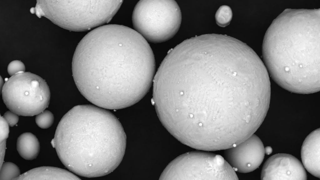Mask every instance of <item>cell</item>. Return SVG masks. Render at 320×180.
<instances>
[{
  "instance_id": "6da1fadb",
  "label": "cell",
  "mask_w": 320,
  "mask_h": 180,
  "mask_svg": "<svg viewBox=\"0 0 320 180\" xmlns=\"http://www.w3.org/2000/svg\"><path fill=\"white\" fill-rule=\"evenodd\" d=\"M155 68L148 41L134 29L117 24L102 26L87 34L72 62L80 92L105 109H122L139 101L151 86Z\"/></svg>"
},
{
  "instance_id": "7a4b0ae2",
  "label": "cell",
  "mask_w": 320,
  "mask_h": 180,
  "mask_svg": "<svg viewBox=\"0 0 320 180\" xmlns=\"http://www.w3.org/2000/svg\"><path fill=\"white\" fill-rule=\"evenodd\" d=\"M252 93L243 63L217 52L186 59L172 88L181 122L211 132L226 131L247 119Z\"/></svg>"
},
{
  "instance_id": "3957f363",
  "label": "cell",
  "mask_w": 320,
  "mask_h": 180,
  "mask_svg": "<svg viewBox=\"0 0 320 180\" xmlns=\"http://www.w3.org/2000/svg\"><path fill=\"white\" fill-rule=\"evenodd\" d=\"M320 9H287L265 34L262 55L273 80L292 92L320 90Z\"/></svg>"
},
{
  "instance_id": "277c9868",
  "label": "cell",
  "mask_w": 320,
  "mask_h": 180,
  "mask_svg": "<svg viewBox=\"0 0 320 180\" xmlns=\"http://www.w3.org/2000/svg\"><path fill=\"white\" fill-rule=\"evenodd\" d=\"M105 109L90 105L75 106L56 128L52 145L63 164L80 176L108 175L124 156L125 133L117 117Z\"/></svg>"
},
{
  "instance_id": "5b68a950",
  "label": "cell",
  "mask_w": 320,
  "mask_h": 180,
  "mask_svg": "<svg viewBox=\"0 0 320 180\" xmlns=\"http://www.w3.org/2000/svg\"><path fill=\"white\" fill-rule=\"evenodd\" d=\"M123 1L47 0L37 1L35 13L44 16L69 30L81 32L108 22Z\"/></svg>"
},
{
  "instance_id": "8992f818",
  "label": "cell",
  "mask_w": 320,
  "mask_h": 180,
  "mask_svg": "<svg viewBox=\"0 0 320 180\" xmlns=\"http://www.w3.org/2000/svg\"><path fill=\"white\" fill-rule=\"evenodd\" d=\"M134 30L147 41L158 43L172 38L181 23L180 8L173 0H141L132 14Z\"/></svg>"
},
{
  "instance_id": "52a82bcc",
  "label": "cell",
  "mask_w": 320,
  "mask_h": 180,
  "mask_svg": "<svg viewBox=\"0 0 320 180\" xmlns=\"http://www.w3.org/2000/svg\"><path fill=\"white\" fill-rule=\"evenodd\" d=\"M3 101L10 110L18 115H37L48 107L49 88L44 80L30 72H21L12 76L2 89Z\"/></svg>"
},
{
  "instance_id": "ba28073f",
  "label": "cell",
  "mask_w": 320,
  "mask_h": 180,
  "mask_svg": "<svg viewBox=\"0 0 320 180\" xmlns=\"http://www.w3.org/2000/svg\"><path fill=\"white\" fill-rule=\"evenodd\" d=\"M159 180H237L235 170L221 156L192 152L177 157L166 167Z\"/></svg>"
},
{
  "instance_id": "9c48e42d",
  "label": "cell",
  "mask_w": 320,
  "mask_h": 180,
  "mask_svg": "<svg viewBox=\"0 0 320 180\" xmlns=\"http://www.w3.org/2000/svg\"><path fill=\"white\" fill-rule=\"evenodd\" d=\"M225 150L226 161L234 170L244 173L257 168L262 162L265 154L262 142L254 134Z\"/></svg>"
},
{
  "instance_id": "30bf717a",
  "label": "cell",
  "mask_w": 320,
  "mask_h": 180,
  "mask_svg": "<svg viewBox=\"0 0 320 180\" xmlns=\"http://www.w3.org/2000/svg\"><path fill=\"white\" fill-rule=\"evenodd\" d=\"M262 180H306L305 170L294 157L285 153L271 156L264 164L261 172Z\"/></svg>"
},
{
  "instance_id": "8fae6325",
  "label": "cell",
  "mask_w": 320,
  "mask_h": 180,
  "mask_svg": "<svg viewBox=\"0 0 320 180\" xmlns=\"http://www.w3.org/2000/svg\"><path fill=\"white\" fill-rule=\"evenodd\" d=\"M320 129L311 132L304 141L301 156L303 166L314 176L320 178Z\"/></svg>"
},
{
  "instance_id": "7c38bea8",
  "label": "cell",
  "mask_w": 320,
  "mask_h": 180,
  "mask_svg": "<svg viewBox=\"0 0 320 180\" xmlns=\"http://www.w3.org/2000/svg\"><path fill=\"white\" fill-rule=\"evenodd\" d=\"M21 180H81L66 170L52 167L43 166L32 169L16 178Z\"/></svg>"
},
{
  "instance_id": "4fadbf2b",
  "label": "cell",
  "mask_w": 320,
  "mask_h": 180,
  "mask_svg": "<svg viewBox=\"0 0 320 180\" xmlns=\"http://www.w3.org/2000/svg\"><path fill=\"white\" fill-rule=\"evenodd\" d=\"M17 151L20 156L27 160H32L38 157L40 150L39 142L36 136L31 132H25L18 137Z\"/></svg>"
},
{
  "instance_id": "5bb4252c",
  "label": "cell",
  "mask_w": 320,
  "mask_h": 180,
  "mask_svg": "<svg viewBox=\"0 0 320 180\" xmlns=\"http://www.w3.org/2000/svg\"><path fill=\"white\" fill-rule=\"evenodd\" d=\"M20 174V169L16 165L10 162H5L1 168L0 180H14Z\"/></svg>"
},
{
  "instance_id": "9a60e30c",
  "label": "cell",
  "mask_w": 320,
  "mask_h": 180,
  "mask_svg": "<svg viewBox=\"0 0 320 180\" xmlns=\"http://www.w3.org/2000/svg\"><path fill=\"white\" fill-rule=\"evenodd\" d=\"M232 17V12L230 7L227 5L221 6L215 15L217 23L219 26L224 27L229 24Z\"/></svg>"
},
{
  "instance_id": "2e32d148",
  "label": "cell",
  "mask_w": 320,
  "mask_h": 180,
  "mask_svg": "<svg viewBox=\"0 0 320 180\" xmlns=\"http://www.w3.org/2000/svg\"><path fill=\"white\" fill-rule=\"evenodd\" d=\"M54 117L52 113L48 110H44L36 115L35 122L38 126L42 129L50 127L53 124Z\"/></svg>"
},
{
  "instance_id": "e0dca14e",
  "label": "cell",
  "mask_w": 320,
  "mask_h": 180,
  "mask_svg": "<svg viewBox=\"0 0 320 180\" xmlns=\"http://www.w3.org/2000/svg\"><path fill=\"white\" fill-rule=\"evenodd\" d=\"M8 72L11 76L21 72H24L25 67L22 62L18 60H14L11 62L8 67Z\"/></svg>"
},
{
  "instance_id": "ac0fdd59",
  "label": "cell",
  "mask_w": 320,
  "mask_h": 180,
  "mask_svg": "<svg viewBox=\"0 0 320 180\" xmlns=\"http://www.w3.org/2000/svg\"><path fill=\"white\" fill-rule=\"evenodd\" d=\"M0 123V141L1 143L4 141L8 138L9 133V126L3 117L1 116Z\"/></svg>"
},
{
  "instance_id": "d6986e66",
  "label": "cell",
  "mask_w": 320,
  "mask_h": 180,
  "mask_svg": "<svg viewBox=\"0 0 320 180\" xmlns=\"http://www.w3.org/2000/svg\"><path fill=\"white\" fill-rule=\"evenodd\" d=\"M3 117L11 127L17 124L19 120L18 115L10 110L5 112Z\"/></svg>"
},
{
  "instance_id": "ffe728a7",
  "label": "cell",
  "mask_w": 320,
  "mask_h": 180,
  "mask_svg": "<svg viewBox=\"0 0 320 180\" xmlns=\"http://www.w3.org/2000/svg\"><path fill=\"white\" fill-rule=\"evenodd\" d=\"M264 150L265 153L267 155L271 154L272 152V148L270 146H267L264 148Z\"/></svg>"
},
{
  "instance_id": "44dd1931",
  "label": "cell",
  "mask_w": 320,
  "mask_h": 180,
  "mask_svg": "<svg viewBox=\"0 0 320 180\" xmlns=\"http://www.w3.org/2000/svg\"><path fill=\"white\" fill-rule=\"evenodd\" d=\"M4 83H3V79H2V78L1 77L0 87H1V88H2V87H3V85H4Z\"/></svg>"
}]
</instances>
